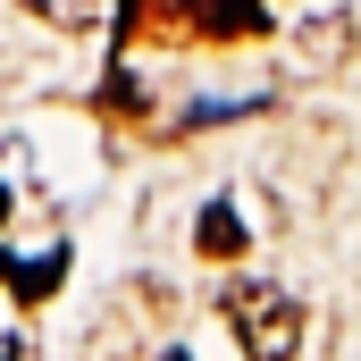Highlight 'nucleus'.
<instances>
[{"instance_id":"obj_1","label":"nucleus","mask_w":361,"mask_h":361,"mask_svg":"<svg viewBox=\"0 0 361 361\" xmlns=\"http://www.w3.org/2000/svg\"><path fill=\"white\" fill-rule=\"evenodd\" d=\"M219 311H227L244 361H294V345H302V311H294V294H277V286H235Z\"/></svg>"},{"instance_id":"obj_4","label":"nucleus","mask_w":361,"mask_h":361,"mask_svg":"<svg viewBox=\"0 0 361 361\" xmlns=\"http://www.w3.org/2000/svg\"><path fill=\"white\" fill-rule=\"evenodd\" d=\"M169 361H185V353H169Z\"/></svg>"},{"instance_id":"obj_2","label":"nucleus","mask_w":361,"mask_h":361,"mask_svg":"<svg viewBox=\"0 0 361 361\" xmlns=\"http://www.w3.org/2000/svg\"><path fill=\"white\" fill-rule=\"evenodd\" d=\"M202 252H210V261H235V252H244V227H235V210H227V202H210V210H202Z\"/></svg>"},{"instance_id":"obj_3","label":"nucleus","mask_w":361,"mask_h":361,"mask_svg":"<svg viewBox=\"0 0 361 361\" xmlns=\"http://www.w3.org/2000/svg\"><path fill=\"white\" fill-rule=\"evenodd\" d=\"M34 17H51V25H68V34H85V25H101V8L109 0H25Z\"/></svg>"}]
</instances>
